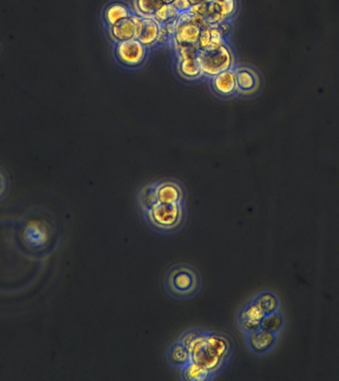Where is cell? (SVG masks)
Returning a JSON list of instances; mask_svg holds the SVG:
<instances>
[{"instance_id":"obj_1","label":"cell","mask_w":339,"mask_h":381,"mask_svg":"<svg viewBox=\"0 0 339 381\" xmlns=\"http://www.w3.org/2000/svg\"><path fill=\"white\" fill-rule=\"evenodd\" d=\"M179 341L190 351L191 361L210 370L215 377L232 356V341L225 334L191 329L184 332Z\"/></svg>"},{"instance_id":"obj_2","label":"cell","mask_w":339,"mask_h":381,"mask_svg":"<svg viewBox=\"0 0 339 381\" xmlns=\"http://www.w3.org/2000/svg\"><path fill=\"white\" fill-rule=\"evenodd\" d=\"M165 289L174 299L186 301L196 297L201 291V274L189 264H177L165 275Z\"/></svg>"},{"instance_id":"obj_3","label":"cell","mask_w":339,"mask_h":381,"mask_svg":"<svg viewBox=\"0 0 339 381\" xmlns=\"http://www.w3.org/2000/svg\"><path fill=\"white\" fill-rule=\"evenodd\" d=\"M145 223L155 233L172 235L185 225L186 211L185 204L166 205L157 204L151 210L142 213Z\"/></svg>"},{"instance_id":"obj_4","label":"cell","mask_w":339,"mask_h":381,"mask_svg":"<svg viewBox=\"0 0 339 381\" xmlns=\"http://www.w3.org/2000/svg\"><path fill=\"white\" fill-rule=\"evenodd\" d=\"M198 62L203 77L210 78L237 66L234 53L227 41L218 48L198 51Z\"/></svg>"},{"instance_id":"obj_5","label":"cell","mask_w":339,"mask_h":381,"mask_svg":"<svg viewBox=\"0 0 339 381\" xmlns=\"http://www.w3.org/2000/svg\"><path fill=\"white\" fill-rule=\"evenodd\" d=\"M208 25L201 17L191 13V11L179 14L176 21V32L174 36V47L198 46L201 31Z\"/></svg>"},{"instance_id":"obj_6","label":"cell","mask_w":339,"mask_h":381,"mask_svg":"<svg viewBox=\"0 0 339 381\" xmlns=\"http://www.w3.org/2000/svg\"><path fill=\"white\" fill-rule=\"evenodd\" d=\"M149 55V49L138 39L115 44L114 56L117 62L125 68L134 69L143 65Z\"/></svg>"},{"instance_id":"obj_7","label":"cell","mask_w":339,"mask_h":381,"mask_svg":"<svg viewBox=\"0 0 339 381\" xmlns=\"http://www.w3.org/2000/svg\"><path fill=\"white\" fill-rule=\"evenodd\" d=\"M177 72L186 81H196L203 78L198 62V46H176Z\"/></svg>"},{"instance_id":"obj_8","label":"cell","mask_w":339,"mask_h":381,"mask_svg":"<svg viewBox=\"0 0 339 381\" xmlns=\"http://www.w3.org/2000/svg\"><path fill=\"white\" fill-rule=\"evenodd\" d=\"M143 25V17L137 14H132L126 18L122 19L119 23L108 28L110 39L115 44L119 42L133 40L138 39Z\"/></svg>"},{"instance_id":"obj_9","label":"cell","mask_w":339,"mask_h":381,"mask_svg":"<svg viewBox=\"0 0 339 381\" xmlns=\"http://www.w3.org/2000/svg\"><path fill=\"white\" fill-rule=\"evenodd\" d=\"M234 73L237 78V93L242 95H253L261 88V78L254 68L237 65L234 67Z\"/></svg>"},{"instance_id":"obj_10","label":"cell","mask_w":339,"mask_h":381,"mask_svg":"<svg viewBox=\"0 0 339 381\" xmlns=\"http://www.w3.org/2000/svg\"><path fill=\"white\" fill-rule=\"evenodd\" d=\"M264 317L265 314L263 313L262 310L251 300L238 313L237 323L240 331L245 336L252 332L259 330Z\"/></svg>"},{"instance_id":"obj_11","label":"cell","mask_w":339,"mask_h":381,"mask_svg":"<svg viewBox=\"0 0 339 381\" xmlns=\"http://www.w3.org/2000/svg\"><path fill=\"white\" fill-rule=\"evenodd\" d=\"M155 183H156L158 204H166V205L185 204V191L180 183L170 180V179L155 182Z\"/></svg>"},{"instance_id":"obj_12","label":"cell","mask_w":339,"mask_h":381,"mask_svg":"<svg viewBox=\"0 0 339 381\" xmlns=\"http://www.w3.org/2000/svg\"><path fill=\"white\" fill-rule=\"evenodd\" d=\"M245 336H246L248 348L254 355H266L277 345L278 335L262 330V329L247 334Z\"/></svg>"},{"instance_id":"obj_13","label":"cell","mask_w":339,"mask_h":381,"mask_svg":"<svg viewBox=\"0 0 339 381\" xmlns=\"http://www.w3.org/2000/svg\"><path fill=\"white\" fill-rule=\"evenodd\" d=\"M211 88L221 98H230L237 93V78L234 68L211 78Z\"/></svg>"},{"instance_id":"obj_14","label":"cell","mask_w":339,"mask_h":381,"mask_svg":"<svg viewBox=\"0 0 339 381\" xmlns=\"http://www.w3.org/2000/svg\"><path fill=\"white\" fill-rule=\"evenodd\" d=\"M166 358L168 365L178 370H181L184 366H186L191 361L190 351L179 340L170 346L168 351H167Z\"/></svg>"},{"instance_id":"obj_15","label":"cell","mask_w":339,"mask_h":381,"mask_svg":"<svg viewBox=\"0 0 339 381\" xmlns=\"http://www.w3.org/2000/svg\"><path fill=\"white\" fill-rule=\"evenodd\" d=\"M226 39L216 25H206L201 31L200 39H198V47L200 50H210V49L218 48L223 43Z\"/></svg>"},{"instance_id":"obj_16","label":"cell","mask_w":339,"mask_h":381,"mask_svg":"<svg viewBox=\"0 0 339 381\" xmlns=\"http://www.w3.org/2000/svg\"><path fill=\"white\" fill-rule=\"evenodd\" d=\"M133 13V11L127 4H124V2L115 1L105 7V11H103V20L109 28Z\"/></svg>"},{"instance_id":"obj_17","label":"cell","mask_w":339,"mask_h":381,"mask_svg":"<svg viewBox=\"0 0 339 381\" xmlns=\"http://www.w3.org/2000/svg\"><path fill=\"white\" fill-rule=\"evenodd\" d=\"M160 29H161V25L155 20L153 17H143V25H142V31L138 40L149 50L156 48Z\"/></svg>"},{"instance_id":"obj_18","label":"cell","mask_w":339,"mask_h":381,"mask_svg":"<svg viewBox=\"0 0 339 381\" xmlns=\"http://www.w3.org/2000/svg\"><path fill=\"white\" fill-rule=\"evenodd\" d=\"M181 378L186 381H208L215 380V375L198 363L191 361L180 370Z\"/></svg>"},{"instance_id":"obj_19","label":"cell","mask_w":339,"mask_h":381,"mask_svg":"<svg viewBox=\"0 0 339 381\" xmlns=\"http://www.w3.org/2000/svg\"><path fill=\"white\" fill-rule=\"evenodd\" d=\"M137 201L141 213L151 210L158 204L157 200L156 183L147 184L142 187L137 195Z\"/></svg>"},{"instance_id":"obj_20","label":"cell","mask_w":339,"mask_h":381,"mask_svg":"<svg viewBox=\"0 0 339 381\" xmlns=\"http://www.w3.org/2000/svg\"><path fill=\"white\" fill-rule=\"evenodd\" d=\"M253 302L262 310L265 316L280 311V307H281L277 295L270 291H264L258 294L253 298Z\"/></svg>"},{"instance_id":"obj_21","label":"cell","mask_w":339,"mask_h":381,"mask_svg":"<svg viewBox=\"0 0 339 381\" xmlns=\"http://www.w3.org/2000/svg\"><path fill=\"white\" fill-rule=\"evenodd\" d=\"M163 6V0H133L132 11L140 17H153Z\"/></svg>"},{"instance_id":"obj_22","label":"cell","mask_w":339,"mask_h":381,"mask_svg":"<svg viewBox=\"0 0 339 381\" xmlns=\"http://www.w3.org/2000/svg\"><path fill=\"white\" fill-rule=\"evenodd\" d=\"M285 327V319L281 312L278 311L275 313L266 315L263 319L261 328L262 330L269 332L279 336Z\"/></svg>"},{"instance_id":"obj_23","label":"cell","mask_w":339,"mask_h":381,"mask_svg":"<svg viewBox=\"0 0 339 381\" xmlns=\"http://www.w3.org/2000/svg\"><path fill=\"white\" fill-rule=\"evenodd\" d=\"M179 14H180V12L177 11L173 4H165L154 14L153 18L158 22L160 25H165L169 22L177 20Z\"/></svg>"},{"instance_id":"obj_24","label":"cell","mask_w":339,"mask_h":381,"mask_svg":"<svg viewBox=\"0 0 339 381\" xmlns=\"http://www.w3.org/2000/svg\"><path fill=\"white\" fill-rule=\"evenodd\" d=\"M215 2L216 9L225 20L232 18L237 11V0H218Z\"/></svg>"},{"instance_id":"obj_25","label":"cell","mask_w":339,"mask_h":381,"mask_svg":"<svg viewBox=\"0 0 339 381\" xmlns=\"http://www.w3.org/2000/svg\"><path fill=\"white\" fill-rule=\"evenodd\" d=\"M9 187L11 184H9L8 176L0 168V203L6 200V196L8 195Z\"/></svg>"},{"instance_id":"obj_26","label":"cell","mask_w":339,"mask_h":381,"mask_svg":"<svg viewBox=\"0 0 339 381\" xmlns=\"http://www.w3.org/2000/svg\"><path fill=\"white\" fill-rule=\"evenodd\" d=\"M173 6L176 7L177 11L180 12V13L190 11L191 8V2L189 0H176Z\"/></svg>"},{"instance_id":"obj_27","label":"cell","mask_w":339,"mask_h":381,"mask_svg":"<svg viewBox=\"0 0 339 381\" xmlns=\"http://www.w3.org/2000/svg\"><path fill=\"white\" fill-rule=\"evenodd\" d=\"M218 26L220 28L221 34H222L225 39L232 33V25H230L228 20L221 22V23L218 24Z\"/></svg>"},{"instance_id":"obj_28","label":"cell","mask_w":339,"mask_h":381,"mask_svg":"<svg viewBox=\"0 0 339 381\" xmlns=\"http://www.w3.org/2000/svg\"><path fill=\"white\" fill-rule=\"evenodd\" d=\"M191 2V6H198V4H203V2L206 1V0H189Z\"/></svg>"},{"instance_id":"obj_29","label":"cell","mask_w":339,"mask_h":381,"mask_svg":"<svg viewBox=\"0 0 339 381\" xmlns=\"http://www.w3.org/2000/svg\"><path fill=\"white\" fill-rule=\"evenodd\" d=\"M176 0H163L164 4H173Z\"/></svg>"},{"instance_id":"obj_30","label":"cell","mask_w":339,"mask_h":381,"mask_svg":"<svg viewBox=\"0 0 339 381\" xmlns=\"http://www.w3.org/2000/svg\"><path fill=\"white\" fill-rule=\"evenodd\" d=\"M210 1H218V0H210Z\"/></svg>"}]
</instances>
